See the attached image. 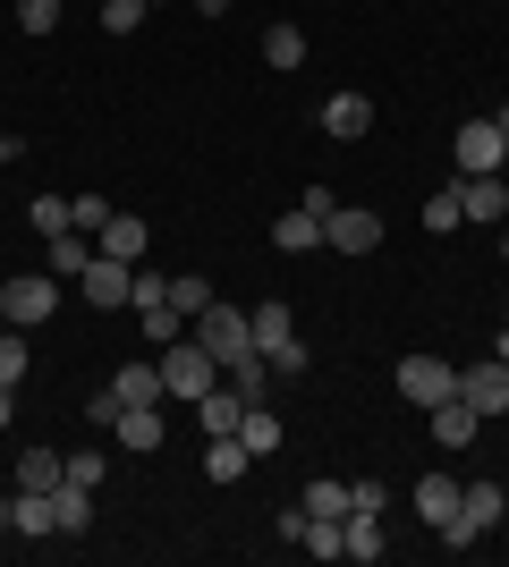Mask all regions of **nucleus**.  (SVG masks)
<instances>
[{
  "instance_id": "obj_37",
  "label": "nucleus",
  "mask_w": 509,
  "mask_h": 567,
  "mask_svg": "<svg viewBox=\"0 0 509 567\" xmlns=\"http://www.w3.org/2000/svg\"><path fill=\"white\" fill-rule=\"evenodd\" d=\"M18 381H26V339L0 331V390H18Z\"/></svg>"
},
{
  "instance_id": "obj_29",
  "label": "nucleus",
  "mask_w": 509,
  "mask_h": 567,
  "mask_svg": "<svg viewBox=\"0 0 509 567\" xmlns=\"http://www.w3.org/2000/svg\"><path fill=\"white\" fill-rule=\"evenodd\" d=\"M297 60H306V34H297V25H272L264 34V69H297Z\"/></svg>"
},
{
  "instance_id": "obj_35",
  "label": "nucleus",
  "mask_w": 509,
  "mask_h": 567,
  "mask_svg": "<svg viewBox=\"0 0 509 567\" xmlns=\"http://www.w3.org/2000/svg\"><path fill=\"white\" fill-rule=\"evenodd\" d=\"M459 220H467V213H459V187H441L434 204H425V229H434V237H441V229H459Z\"/></svg>"
},
{
  "instance_id": "obj_21",
  "label": "nucleus",
  "mask_w": 509,
  "mask_h": 567,
  "mask_svg": "<svg viewBox=\"0 0 509 567\" xmlns=\"http://www.w3.org/2000/svg\"><path fill=\"white\" fill-rule=\"evenodd\" d=\"M246 322H255V348H281V339H297V322H289V306H281V297H264V306H255V313H246Z\"/></svg>"
},
{
  "instance_id": "obj_45",
  "label": "nucleus",
  "mask_w": 509,
  "mask_h": 567,
  "mask_svg": "<svg viewBox=\"0 0 509 567\" xmlns=\"http://www.w3.org/2000/svg\"><path fill=\"white\" fill-rule=\"evenodd\" d=\"M492 118H501V136H509V111H492Z\"/></svg>"
},
{
  "instance_id": "obj_16",
  "label": "nucleus",
  "mask_w": 509,
  "mask_h": 567,
  "mask_svg": "<svg viewBox=\"0 0 509 567\" xmlns=\"http://www.w3.org/2000/svg\"><path fill=\"white\" fill-rule=\"evenodd\" d=\"M51 525H60V534H85V525H94V492L60 474V483H51Z\"/></svg>"
},
{
  "instance_id": "obj_10",
  "label": "nucleus",
  "mask_w": 509,
  "mask_h": 567,
  "mask_svg": "<svg viewBox=\"0 0 509 567\" xmlns=\"http://www.w3.org/2000/svg\"><path fill=\"white\" fill-rule=\"evenodd\" d=\"M246 390H230V381H221V390H204V399H195V424H204V441H221V432H238L246 424Z\"/></svg>"
},
{
  "instance_id": "obj_17",
  "label": "nucleus",
  "mask_w": 509,
  "mask_h": 567,
  "mask_svg": "<svg viewBox=\"0 0 509 567\" xmlns=\"http://www.w3.org/2000/svg\"><path fill=\"white\" fill-rule=\"evenodd\" d=\"M111 432H120V450L153 457V450H162V406H120V424H111Z\"/></svg>"
},
{
  "instance_id": "obj_3",
  "label": "nucleus",
  "mask_w": 509,
  "mask_h": 567,
  "mask_svg": "<svg viewBox=\"0 0 509 567\" xmlns=\"http://www.w3.org/2000/svg\"><path fill=\"white\" fill-rule=\"evenodd\" d=\"M0 313H9L18 331H43L51 313H60V280H43V271H18V280L0 288Z\"/></svg>"
},
{
  "instance_id": "obj_28",
  "label": "nucleus",
  "mask_w": 509,
  "mask_h": 567,
  "mask_svg": "<svg viewBox=\"0 0 509 567\" xmlns=\"http://www.w3.org/2000/svg\"><path fill=\"white\" fill-rule=\"evenodd\" d=\"M170 306H179V313L195 322V313L213 306V280H204V271H170Z\"/></svg>"
},
{
  "instance_id": "obj_40",
  "label": "nucleus",
  "mask_w": 509,
  "mask_h": 567,
  "mask_svg": "<svg viewBox=\"0 0 509 567\" xmlns=\"http://www.w3.org/2000/svg\"><path fill=\"white\" fill-rule=\"evenodd\" d=\"M85 424H102V432L120 424V390H94V399H85Z\"/></svg>"
},
{
  "instance_id": "obj_30",
  "label": "nucleus",
  "mask_w": 509,
  "mask_h": 567,
  "mask_svg": "<svg viewBox=\"0 0 509 567\" xmlns=\"http://www.w3.org/2000/svg\"><path fill=\"white\" fill-rule=\"evenodd\" d=\"M306 517H348V483L315 474V483H306Z\"/></svg>"
},
{
  "instance_id": "obj_41",
  "label": "nucleus",
  "mask_w": 509,
  "mask_h": 567,
  "mask_svg": "<svg viewBox=\"0 0 509 567\" xmlns=\"http://www.w3.org/2000/svg\"><path fill=\"white\" fill-rule=\"evenodd\" d=\"M195 18H230V0H195Z\"/></svg>"
},
{
  "instance_id": "obj_43",
  "label": "nucleus",
  "mask_w": 509,
  "mask_h": 567,
  "mask_svg": "<svg viewBox=\"0 0 509 567\" xmlns=\"http://www.w3.org/2000/svg\"><path fill=\"white\" fill-rule=\"evenodd\" d=\"M9 153H18V136H0V169H9Z\"/></svg>"
},
{
  "instance_id": "obj_5",
  "label": "nucleus",
  "mask_w": 509,
  "mask_h": 567,
  "mask_svg": "<svg viewBox=\"0 0 509 567\" xmlns=\"http://www.w3.org/2000/svg\"><path fill=\"white\" fill-rule=\"evenodd\" d=\"M399 399L408 406H441V399H459V373H450L441 355H408V364H399Z\"/></svg>"
},
{
  "instance_id": "obj_46",
  "label": "nucleus",
  "mask_w": 509,
  "mask_h": 567,
  "mask_svg": "<svg viewBox=\"0 0 509 567\" xmlns=\"http://www.w3.org/2000/svg\"><path fill=\"white\" fill-rule=\"evenodd\" d=\"M501 255H509V229H501Z\"/></svg>"
},
{
  "instance_id": "obj_24",
  "label": "nucleus",
  "mask_w": 509,
  "mask_h": 567,
  "mask_svg": "<svg viewBox=\"0 0 509 567\" xmlns=\"http://www.w3.org/2000/svg\"><path fill=\"white\" fill-rule=\"evenodd\" d=\"M9 474H18V492H51V483L69 474V457H51V450H26L18 466H9Z\"/></svg>"
},
{
  "instance_id": "obj_2",
  "label": "nucleus",
  "mask_w": 509,
  "mask_h": 567,
  "mask_svg": "<svg viewBox=\"0 0 509 567\" xmlns=\"http://www.w3.org/2000/svg\"><path fill=\"white\" fill-rule=\"evenodd\" d=\"M195 339H204V355H213L221 373H230L238 355H264V348H255V322H246L238 306H221V297H213L204 313H195Z\"/></svg>"
},
{
  "instance_id": "obj_47",
  "label": "nucleus",
  "mask_w": 509,
  "mask_h": 567,
  "mask_svg": "<svg viewBox=\"0 0 509 567\" xmlns=\"http://www.w3.org/2000/svg\"><path fill=\"white\" fill-rule=\"evenodd\" d=\"M0 331H9V313H0Z\"/></svg>"
},
{
  "instance_id": "obj_8",
  "label": "nucleus",
  "mask_w": 509,
  "mask_h": 567,
  "mask_svg": "<svg viewBox=\"0 0 509 567\" xmlns=\"http://www.w3.org/2000/svg\"><path fill=\"white\" fill-rule=\"evenodd\" d=\"M459 399L476 406V415H509V364H501V355L467 364V373H459Z\"/></svg>"
},
{
  "instance_id": "obj_44",
  "label": "nucleus",
  "mask_w": 509,
  "mask_h": 567,
  "mask_svg": "<svg viewBox=\"0 0 509 567\" xmlns=\"http://www.w3.org/2000/svg\"><path fill=\"white\" fill-rule=\"evenodd\" d=\"M492 355H501V364H509V331H501V339H492Z\"/></svg>"
},
{
  "instance_id": "obj_1",
  "label": "nucleus",
  "mask_w": 509,
  "mask_h": 567,
  "mask_svg": "<svg viewBox=\"0 0 509 567\" xmlns=\"http://www.w3.org/2000/svg\"><path fill=\"white\" fill-rule=\"evenodd\" d=\"M204 390H221V364L204 355V339H195V331H179V339L162 348V399H187V406H195Z\"/></svg>"
},
{
  "instance_id": "obj_42",
  "label": "nucleus",
  "mask_w": 509,
  "mask_h": 567,
  "mask_svg": "<svg viewBox=\"0 0 509 567\" xmlns=\"http://www.w3.org/2000/svg\"><path fill=\"white\" fill-rule=\"evenodd\" d=\"M9 415H18V390H0V432H9Z\"/></svg>"
},
{
  "instance_id": "obj_4",
  "label": "nucleus",
  "mask_w": 509,
  "mask_h": 567,
  "mask_svg": "<svg viewBox=\"0 0 509 567\" xmlns=\"http://www.w3.org/2000/svg\"><path fill=\"white\" fill-rule=\"evenodd\" d=\"M459 178H485V169H501L509 162V136H501V118H467L459 136Z\"/></svg>"
},
{
  "instance_id": "obj_12",
  "label": "nucleus",
  "mask_w": 509,
  "mask_h": 567,
  "mask_svg": "<svg viewBox=\"0 0 509 567\" xmlns=\"http://www.w3.org/2000/svg\"><path fill=\"white\" fill-rule=\"evenodd\" d=\"M459 213H467V220H509L501 169H485V178H459Z\"/></svg>"
},
{
  "instance_id": "obj_48",
  "label": "nucleus",
  "mask_w": 509,
  "mask_h": 567,
  "mask_svg": "<svg viewBox=\"0 0 509 567\" xmlns=\"http://www.w3.org/2000/svg\"><path fill=\"white\" fill-rule=\"evenodd\" d=\"M145 9H153V0H145Z\"/></svg>"
},
{
  "instance_id": "obj_7",
  "label": "nucleus",
  "mask_w": 509,
  "mask_h": 567,
  "mask_svg": "<svg viewBox=\"0 0 509 567\" xmlns=\"http://www.w3.org/2000/svg\"><path fill=\"white\" fill-rule=\"evenodd\" d=\"M77 288H85V306H94V313H120V306H128V288H136V262H111V255H94Z\"/></svg>"
},
{
  "instance_id": "obj_26",
  "label": "nucleus",
  "mask_w": 509,
  "mask_h": 567,
  "mask_svg": "<svg viewBox=\"0 0 509 567\" xmlns=\"http://www.w3.org/2000/svg\"><path fill=\"white\" fill-rule=\"evenodd\" d=\"M297 550H306V559H323V567L348 559V543H339V517H306V543H297Z\"/></svg>"
},
{
  "instance_id": "obj_22",
  "label": "nucleus",
  "mask_w": 509,
  "mask_h": 567,
  "mask_svg": "<svg viewBox=\"0 0 509 567\" xmlns=\"http://www.w3.org/2000/svg\"><path fill=\"white\" fill-rule=\"evenodd\" d=\"M111 390H120V406H153V399H162V364H120Z\"/></svg>"
},
{
  "instance_id": "obj_33",
  "label": "nucleus",
  "mask_w": 509,
  "mask_h": 567,
  "mask_svg": "<svg viewBox=\"0 0 509 567\" xmlns=\"http://www.w3.org/2000/svg\"><path fill=\"white\" fill-rule=\"evenodd\" d=\"M18 25L26 34H60V0H18Z\"/></svg>"
},
{
  "instance_id": "obj_13",
  "label": "nucleus",
  "mask_w": 509,
  "mask_h": 567,
  "mask_svg": "<svg viewBox=\"0 0 509 567\" xmlns=\"http://www.w3.org/2000/svg\"><path fill=\"white\" fill-rule=\"evenodd\" d=\"M339 543H348V559H383V550H390L383 508H348V517H339Z\"/></svg>"
},
{
  "instance_id": "obj_25",
  "label": "nucleus",
  "mask_w": 509,
  "mask_h": 567,
  "mask_svg": "<svg viewBox=\"0 0 509 567\" xmlns=\"http://www.w3.org/2000/svg\"><path fill=\"white\" fill-rule=\"evenodd\" d=\"M26 220H34V229H43V237L77 229V195H34V204H26Z\"/></svg>"
},
{
  "instance_id": "obj_36",
  "label": "nucleus",
  "mask_w": 509,
  "mask_h": 567,
  "mask_svg": "<svg viewBox=\"0 0 509 567\" xmlns=\"http://www.w3.org/2000/svg\"><path fill=\"white\" fill-rule=\"evenodd\" d=\"M264 364H272V373H281V381H297V373H306V339H281V348H272Z\"/></svg>"
},
{
  "instance_id": "obj_38",
  "label": "nucleus",
  "mask_w": 509,
  "mask_h": 567,
  "mask_svg": "<svg viewBox=\"0 0 509 567\" xmlns=\"http://www.w3.org/2000/svg\"><path fill=\"white\" fill-rule=\"evenodd\" d=\"M102 474H111V457H102V450H77V457H69V483H85V492H94Z\"/></svg>"
},
{
  "instance_id": "obj_6",
  "label": "nucleus",
  "mask_w": 509,
  "mask_h": 567,
  "mask_svg": "<svg viewBox=\"0 0 509 567\" xmlns=\"http://www.w3.org/2000/svg\"><path fill=\"white\" fill-rule=\"evenodd\" d=\"M323 246H332V255H374V246H383V220L365 213V204H332V220H323Z\"/></svg>"
},
{
  "instance_id": "obj_31",
  "label": "nucleus",
  "mask_w": 509,
  "mask_h": 567,
  "mask_svg": "<svg viewBox=\"0 0 509 567\" xmlns=\"http://www.w3.org/2000/svg\"><path fill=\"white\" fill-rule=\"evenodd\" d=\"M136 322H145V339H153V348H170V339L187 331V313H179V306H145Z\"/></svg>"
},
{
  "instance_id": "obj_14",
  "label": "nucleus",
  "mask_w": 509,
  "mask_h": 567,
  "mask_svg": "<svg viewBox=\"0 0 509 567\" xmlns=\"http://www.w3.org/2000/svg\"><path fill=\"white\" fill-rule=\"evenodd\" d=\"M476 432H485V415H476L467 399H441L434 406V441H441V450H476Z\"/></svg>"
},
{
  "instance_id": "obj_11",
  "label": "nucleus",
  "mask_w": 509,
  "mask_h": 567,
  "mask_svg": "<svg viewBox=\"0 0 509 567\" xmlns=\"http://www.w3.org/2000/svg\"><path fill=\"white\" fill-rule=\"evenodd\" d=\"M459 492H467L459 474H425V483H416V517H425V525L441 534V525L459 517Z\"/></svg>"
},
{
  "instance_id": "obj_34",
  "label": "nucleus",
  "mask_w": 509,
  "mask_h": 567,
  "mask_svg": "<svg viewBox=\"0 0 509 567\" xmlns=\"http://www.w3.org/2000/svg\"><path fill=\"white\" fill-rule=\"evenodd\" d=\"M128 306L145 313V306H170V271H136V288H128Z\"/></svg>"
},
{
  "instance_id": "obj_23",
  "label": "nucleus",
  "mask_w": 509,
  "mask_h": 567,
  "mask_svg": "<svg viewBox=\"0 0 509 567\" xmlns=\"http://www.w3.org/2000/svg\"><path fill=\"white\" fill-rule=\"evenodd\" d=\"M246 466H255V457H246V441H238V432H221L213 450H204V474H213V483H238Z\"/></svg>"
},
{
  "instance_id": "obj_20",
  "label": "nucleus",
  "mask_w": 509,
  "mask_h": 567,
  "mask_svg": "<svg viewBox=\"0 0 509 567\" xmlns=\"http://www.w3.org/2000/svg\"><path fill=\"white\" fill-rule=\"evenodd\" d=\"M238 441H246V457H272L281 441H289V432H281V415L255 399V406H246V424H238Z\"/></svg>"
},
{
  "instance_id": "obj_19",
  "label": "nucleus",
  "mask_w": 509,
  "mask_h": 567,
  "mask_svg": "<svg viewBox=\"0 0 509 567\" xmlns=\"http://www.w3.org/2000/svg\"><path fill=\"white\" fill-rule=\"evenodd\" d=\"M459 508H467V525H476V534H492V525H501V508H509V492L492 483V474H476V483L459 492Z\"/></svg>"
},
{
  "instance_id": "obj_15",
  "label": "nucleus",
  "mask_w": 509,
  "mask_h": 567,
  "mask_svg": "<svg viewBox=\"0 0 509 567\" xmlns=\"http://www.w3.org/2000/svg\"><path fill=\"white\" fill-rule=\"evenodd\" d=\"M365 127H374V102H365V94H332V102H323V136L357 144Z\"/></svg>"
},
{
  "instance_id": "obj_32",
  "label": "nucleus",
  "mask_w": 509,
  "mask_h": 567,
  "mask_svg": "<svg viewBox=\"0 0 509 567\" xmlns=\"http://www.w3.org/2000/svg\"><path fill=\"white\" fill-rule=\"evenodd\" d=\"M145 25V0H102V34H136Z\"/></svg>"
},
{
  "instance_id": "obj_18",
  "label": "nucleus",
  "mask_w": 509,
  "mask_h": 567,
  "mask_svg": "<svg viewBox=\"0 0 509 567\" xmlns=\"http://www.w3.org/2000/svg\"><path fill=\"white\" fill-rule=\"evenodd\" d=\"M272 246H281V255H315V246H323V213H306V204L281 213V220H272Z\"/></svg>"
},
{
  "instance_id": "obj_39",
  "label": "nucleus",
  "mask_w": 509,
  "mask_h": 567,
  "mask_svg": "<svg viewBox=\"0 0 509 567\" xmlns=\"http://www.w3.org/2000/svg\"><path fill=\"white\" fill-rule=\"evenodd\" d=\"M111 213H120L111 195H77V229H85V237H94V229H102V220H111Z\"/></svg>"
},
{
  "instance_id": "obj_9",
  "label": "nucleus",
  "mask_w": 509,
  "mask_h": 567,
  "mask_svg": "<svg viewBox=\"0 0 509 567\" xmlns=\"http://www.w3.org/2000/svg\"><path fill=\"white\" fill-rule=\"evenodd\" d=\"M145 246H153V229H145L136 213H111V220L94 229V255H111V262H145Z\"/></svg>"
},
{
  "instance_id": "obj_27",
  "label": "nucleus",
  "mask_w": 509,
  "mask_h": 567,
  "mask_svg": "<svg viewBox=\"0 0 509 567\" xmlns=\"http://www.w3.org/2000/svg\"><path fill=\"white\" fill-rule=\"evenodd\" d=\"M85 262H94V237H85V229L51 237V271H77V280H85Z\"/></svg>"
}]
</instances>
